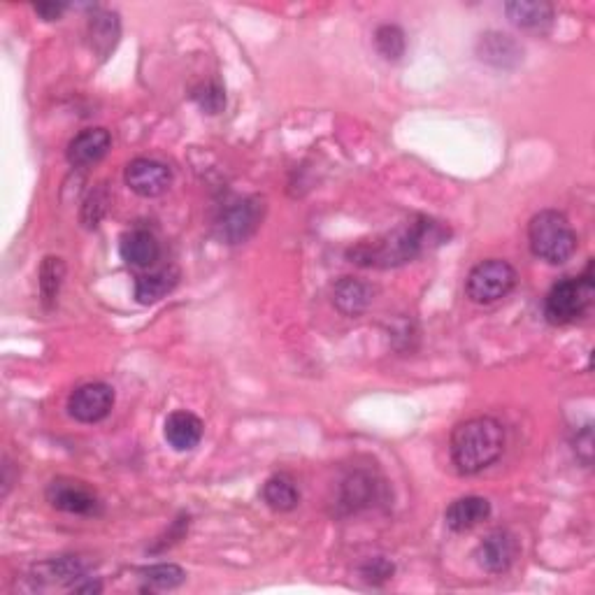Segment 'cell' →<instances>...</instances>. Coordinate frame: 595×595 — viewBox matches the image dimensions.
<instances>
[{"instance_id": "6da1fadb", "label": "cell", "mask_w": 595, "mask_h": 595, "mask_svg": "<svg viewBox=\"0 0 595 595\" xmlns=\"http://www.w3.org/2000/svg\"><path fill=\"white\" fill-rule=\"evenodd\" d=\"M447 238L449 231L440 221L417 217L412 224L398 228L384 238L358 242L354 249H349V258L351 263L363 265V268H393V265H403L426 254L428 249L442 245Z\"/></svg>"}, {"instance_id": "7a4b0ae2", "label": "cell", "mask_w": 595, "mask_h": 595, "mask_svg": "<svg viewBox=\"0 0 595 595\" xmlns=\"http://www.w3.org/2000/svg\"><path fill=\"white\" fill-rule=\"evenodd\" d=\"M451 461L461 475H477L498 461L505 451V428L493 417L463 421L451 433Z\"/></svg>"}, {"instance_id": "3957f363", "label": "cell", "mask_w": 595, "mask_h": 595, "mask_svg": "<svg viewBox=\"0 0 595 595\" xmlns=\"http://www.w3.org/2000/svg\"><path fill=\"white\" fill-rule=\"evenodd\" d=\"M528 242L533 254L551 265H563L577 252V235L568 217L556 210H542L530 219Z\"/></svg>"}, {"instance_id": "277c9868", "label": "cell", "mask_w": 595, "mask_h": 595, "mask_svg": "<svg viewBox=\"0 0 595 595\" xmlns=\"http://www.w3.org/2000/svg\"><path fill=\"white\" fill-rule=\"evenodd\" d=\"M595 284L591 275V265L582 277H568L554 284L544 300V317L554 326H568L582 319L593 303Z\"/></svg>"}, {"instance_id": "5b68a950", "label": "cell", "mask_w": 595, "mask_h": 595, "mask_svg": "<svg viewBox=\"0 0 595 595\" xmlns=\"http://www.w3.org/2000/svg\"><path fill=\"white\" fill-rule=\"evenodd\" d=\"M516 286V270L507 261L489 258L470 270L465 279V293L472 303L491 305L503 300Z\"/></svg>"}, {"instance_id": "8992f818", "label": "cell", "mask_w": 595, "mask_h": 595, "mask_svg": "<svg viewBox=\"0 0 595 595\" xmlns=\"http://www.w3.org/2000/svg\"><path fill=\"white\" fill-rule=\"evenodd\" d=\"M265 203L258 196H249L242 200H235L221 214V235H224L228 245H240L252 238L263 221Z\"/></svg>"}, {"instance_id": "52a82bcc", "label": "cell", "mask_w": 595, "mask_h": 595, "mask_svg": "<svg viewBox=\"0 0 595 595\" xmlns=\"http://www.w3.org/2000/svg\"><path fill=\"white\" fill-rule=\"evenodd\" d=\"M47 500L54 510L77 516H96L103 510L96 491L75 479H54L47 489Z\"/></svg>"}, {"instance_id": "ba28073f", "label": "cell", "mask_w": 595, "mask_h": 595, "mask_svg": "<svg viewBox=\"0 0 595 595\" xmlns=\"http://www.w3.org/2000/svg\"><path fill=\"white\" fill-rule=\"evenodd\" d=\"M114 407V389L105 382L82 384L68 398L70 417L80 424H98Z\"/></svg>"}, {"instance_id": "9c48e42d", "label": "cell", "mask_w": 595, "mask_h": 595, "mask_svg": "<svg viewBox=\"0 0 595 595\" xmlns=\"http://www.w3.org/2000/svg\"><path fill=\"white\" fill-rule=\"evenodd\" d=\"M126 186L142 198H156L172 184V170L166 163L154 159H135L124 172Z\"/></svg>"}, {"instance_id": "30bf717a", "label": "cell", "mask_w": 595, "mask_h": 595, "mask_svg": "<svg viewBox=\"0 0 595 595\" xmlns=\"http://www.w3.org/2000/svg\"><path fill=\"white\" fill-rule=\"evenodd\" d=\"M519 540L510 533V530H493L479 542L477 547V563L482 565L486 572L493 575H503L514 565L519 558Z\"/></svg>"}, {"instance_id": "8fae6325", "label": "cell", "mask_w": 595, "mask_h": 595, "mask_svg": "<svg viewBox=\"0 0 595 595\" xmlns=\"http://www.w3.org/2000/svg\"><path fill=\"white\" fill-rule=\"evenodd\" d=\"M110 145L112 138L105 128H86L68 145V163L75 168L93 166L110 152Z\"/></svg>"}, {"instance_id": "7c38bea8", "label": "cell", "mask_w": 595, "mask_h": 595, "mask_svg": "<svg viewBox=\"0 0 595 595\" xmlns=\"http://www.w3.org/2000/svg\"><path fill=\"white\" fill-rule=\"evenodd\" d=\"M163 435H166V442L175 451H191L203 440V421L186 410L172 412L166 419Z\"/></svg>"}, {"instance_id": "4fadbf2b", "label": "cell", "mask_w": 595, "mask_h": 595, "mask_svg": "<svg viewBox=\"0 0 595 595\" xmlns=\"http://www.w3.org/2000/svg\"><path fill=\"white\" fill-rule=\"evenodd\" d=\"M505 12L512 24L523 31L544 33L554 24V7L544 0H514V3L505 5Z\"/></svg>"}, {"instance_id": "5bb4252c", "label": "cell", "mask_w": 595, "mask_h": 595, "mask_svg": "<svg viewBox=\"0 0 595 595\" xmlns=\"http://www.w3.org/2000/svg\"><path fill=\"white\" fill-rule=\"evenodd\" d=\"M491 516V503L482 496H465L454 500L444 512V521L454 533H465V530L479 526Z\"/></svg>"}, {"instance_id": "9a60e30c", "label": "cell", "mask_w": 595, "mask_h": 595, "mask_svg": "<svg viewBox=\"0 0 595 595\" xmlns=\"http://www.w3.org/2000/svg\"><path fill=\"white\" fill-rule=\"evenodd\" d=\"M375 296V289L368 282L356 277H342L333 289V303L344 317H358L368 310Z\"/></svg>"}, {"instance_id": "2e32d148", "label": "cell", "mask_w": 595, "mask_h": 595, "mask_svg": "<svg viewBox=\"0 0 595 595\" xmlns=\"http://www.w3.org/2000/svg\"><path fill=\"white\" fill-rule=\"evenodd\" d=\"M379 484L368 470H354L351 475L344 477L340 489V505L347 512H358L363 507L375 505L372 500H377Z\"/></svg>"}, {"instance_id": "e0dca14e", "label": "cell", "mask_w": 595, "mask_h": 595, "mask_svg": "<svg viewBox=\"0 0 595 595\" xmlns=\"http://www.w3.org/2000/svg\"><path fill=\"white\" fill-rule=\"evenodd\" d=\"M119 254L126 263L135 265V268H149V265H154L156 261H159L161 245L149 231L135 228V231L126 233L124 238H121Z\"/></svg>"}, {"instance_id": "ac0fdd59", "label": "cell", "mask_w": 595, "mask_h": 595, "mask_svg": "<svg viewBox=\"0 0 595 595\" xmlns=\"http://www.w3.org/2000/svg\"><path fill=\"white\" fill-rule=\"evenodd\" d=\"M177 284H179V270L175 265L149 272V275L140 277L138 284H135V300H138L140 305H154L166 298Z\"/></svg>"}, {"instance_id": "d6986e66", "label": "cell", "mask_w": 595, "mask_h": 595, "mask_svg": "<svg viewBox=\"0 0 595 595\" xmlns=\"http://www.w3.org/2000/svg\"><path fill=\"white\" fill-rule=\"evenodd\" d=\"M521 47L503 33H486L479 40V59L498 68H510L521 61Z\"/></svg>"}, {"instance_id": "ffe728a7", "label": "cell", "mask_w": 595, "mask_h": 595, "mask_svg": "<svg viewBox=\"0 0 595 595\" xmlns=\"http://www.w3.org/2000/svg\"><path fill=\"white\" fill-rule=\"evenodd\" d=\"M121 33L119 14L117 12H96L89 21V42L91 49L96 52L100 59H105L107 54L117 47Z\"/></svg>"}, {"instance_id": "44dd1931", "label": "cell", "mask_w": 595, "mask_h": 595, "mask_svg": "<svg viewBox=\"0 0 595 595\" xmlns=\"http://www.w3.org/2000/svg\"><path fill=\"white\" fill-rule=\"evenodd\" d=\"M263 500L270 510L291 512L300 503V491L289 475H275L263 484Z\"/></svg>"}, {"instance_id": "7402d4cb", "label": "cell", "mask_w": 595, "mask_h": 595, "mask_svg": "<svg viewBox=\"0 0 595 595\" xmlns=\"http://www.w3.org/2000/svg\"><path fill=\"white\" fill-rule=\"evenodd\" d=\"M38 575L42 579H49L52 584H77L82 582L86 577V572H89V563L84 561L80 556H61V558H54V561H49L45 565H40Z\"/></svg>"}, {"instance_id": "603a6c76", "label": "cell", "mask_w": 595, "mask_h": 595, "mask_svg": "<svg viewBox=\"0 0 595 595\" xmlns=\"http://www.w3.org/2000/svg\"><path fill=\"white\" fill-rule=\"evenodd\" d=\"M375 47L386 61H400L405 56L407 40L403 28L396 24H384L375 31Z\"/></svg>"}, {"instance_id": "cb8c5ba5", "label": "cell", "mask_w": 595, "mask_h": 595, "mask_svg": "<svg viewBox=\"0 0 595 595\" xmlns=\"http://www.w3.org/2000/svg\"><path fill=\"white\" fill-rule=\"evenodd\" d=\"M63 277H66V263L59 256H47L40 268V293L47 305H52L59 298Z\"/></svg>"}, {"instance_id": "d4e9b609", "label": "cell", "mask_w": 595, "mask_h": 595, "mask_svg": "<svg viewBox=\"0 0 595 595\" xmlns=\"http://www.w3.org/2000/svg\"><path fill=\"white\" fill-rule=\"evenodd\" d=\"M142 577H145V582L149 586H154V589H175L186 579V572L179 568V565H172V563H159V565H152V568H145L142 570Z\"/></svg>"}, {"instance_id": "484cf974", "label": "cell", "mask_w": 595, "mask_h": 595, "mask_svg": "<svg viewBox=\"0 0 595 595\" xmlns=\"http://www.w3.org/2000/svg\"><path fill=\"white\" fill-rule=\"evenodd\" d=\"M191 98L196 100L200 110L207 114H219L226 107V93L221 89L219 82H203L193 89Z\"/></svg>"}, {"instance_id": "4316f807", "label": "cell", "mask_w": 595, "mask_h": 595, "mask_svg": "<svg viewBox=\"0 0 595 595\" xmlns=\"http://www.w3.org/2000/svg\"><path fill=\"white\" fill-rule=\"evenodd\" d=\"M393 570H396V568H393V563H389L382 556H377V558H370V561L363 565L361 575H363L365 582L377 586V584L389 582V579L393 577Z\"/></svg>"}, {"instance_id": "83f0119b", "label": "cell", "mask_w": 595, "mask_h": 595, "mask_svg": "<svg viewBox=\"0 0 595 595\" xmlns=\"http://www.w3.org/2000/svg\"><path fill=\"white\" fill-rule=\"evenodd\" d=\"M105 210H107V196H105V191L91 193L89 200H86V205H84V221H86V226H98V221L105 214Z\"/></svg>"}, {"instance_id": "f1b7e54d", "label": "cell", "mask_w": 595, "mask_h": 595, "mask_svg": "<svg viewBox=\"0 0 595 595\" xmlns=\"http://www.w3.org/2000/svg\"><path fill=\"white\" fill-rule=\"evenodd\" d=\"M575 451H577V456L582 458V461L589 465L591 463V456H593V435H591V428L586 426L584 430H582V435H577V440H575Z\"/></svg>"}, {"instance_id": "f546056e", "label": "cell", "mask_w": 595, "mask_h": 595, "mask_svg": "<svg viewBox=\"0 0 595 595\" xmlns=\"http://www.w3.org/2000/svg\"><path fill=\"white\" fill-rule=\"evenodd\" d=\"M33 10L40 14L45 21H56L61 19V14L68 10L66 3H35Z\"/></svg>"}]
</instances>
